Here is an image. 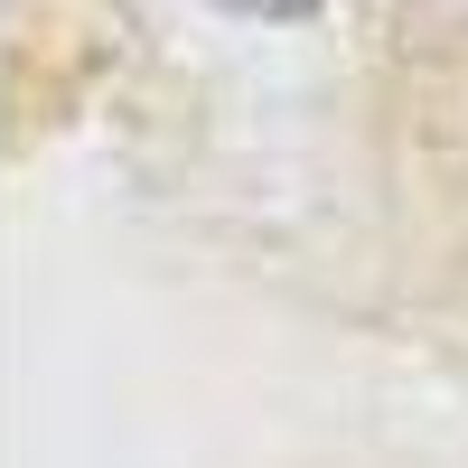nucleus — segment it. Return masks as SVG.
<instances>
[{"label": "nucleus", "mask_w": 468, "mask_h": 468, "mask_svg": "<svg viewBox=\"0 0 468 468\" xmlns=\"http://www.w3.org/2000/svg\"><path fill=\"white\" fill-rule=\"evenodd\" d=\"M225 10H262V19H291V10H309V0H225Z\"/></svg>", "instance_id": "nucleus-1"}]
</instances>
